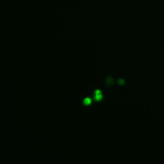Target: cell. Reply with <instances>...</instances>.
Instances as JSON below:
<instances>
[{"mask_svg": "<svg viewBox=\"0 0 164 164\" xmlns=\"http://www.w3.org/2000/svg\"><path fill=\"white\" fill-rule=\"evenodd\" d=\"M105 84L107 87H110L113 86V84H114V80H113L112 76H109V77H107L105 78Z\"/></svg>", "mask_w": 164, "mask_h": 164, "instance_id": "obj_1", "label": "cell"}, {"mask_svg": "<svg viewBox=\"0 0 164 164\" xmlns=\"http://www.w3.org/2000/svg\"><path fill=\"white\" fill-rule=\"evenodd\" d=\"M103 94L102 95V92L99 90H96L94 94V99L96 101H101L103 99Z\"/></svg>", "mask_w": 164, "mask_h": 164, "instance_id": "obj_2", "label": "cell"}, {"mask_svg": "<svg viewBox=\"0 0 164 164\" xmlns=\"http://www.w3.org/2000/svg\"><path fill=\"white\" fill-rule=\"evenodd\" d=\"M83 104L84 105H89L91 103V97H86L85 98L83 99Z\"/></svg>", "mask_w": 164, "mask_h": 164, "instance_id": "obj_3", "label": "cell"}, {"mask_svg": "<svg viewBox=\"0 0 164 164\" xmlns=\"http://www.w3.org/2000/svg\"><path fill=\"white\" fill-rule=\"evenodd\" d=\"M117 84H118L119 85L122 86V85H125V84H126V81H125L123 78H119V79H118V80H117Z\"/></svg>", "mask_w": 164, "mask_h": 164, "instance_id": "obj_4", "label": "cell"}]
</instances>
